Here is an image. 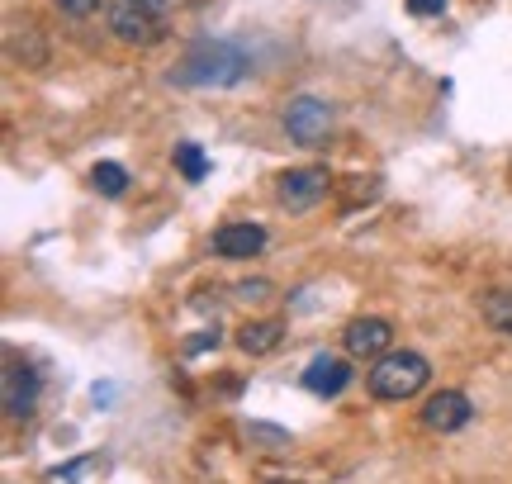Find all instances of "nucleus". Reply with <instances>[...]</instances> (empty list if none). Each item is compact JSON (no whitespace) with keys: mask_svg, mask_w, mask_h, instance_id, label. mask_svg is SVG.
<instances>
[{"mask_svg":"<svg viewBox=\"0 0 512 484\" xmlns=\"http://www.w3.org/2000/svg\"><path fill=\"white\" fill-rule=\"evenodd\" d=\"M247 53H242L238 43H223V38H204L195 43L190 53L181 57V67L171 72L176 86H238L242 76H247Z\"/></svg>","mask_w":512,"mask_h":484,"instance_id":"f257e3e1","label":"nucleus"},{"mask_svg":"<svg viewBox=\"0 0 512 484\" xmlns=\"http://www.w3.org/2000/svg\"><path fill=\"white\" fill-rule=\"evenodd\" d=\"M351 385V361L342 356H313L309 371H304V390L318 394V399H332V394H342Z\"/></svg>","mask_w":512,"mask_h":484,"instance_id":"1a4fd4ad","label":"nucleus"},{"mask_svg":"<svg viewBox=\"0 0 512 484\" xmlns=\"http://www.w3.org/2000/svg\"><path fill=\"white\" fill-rule=\"evenodd\" d=\"M266 247V228L261 224H223L214 233V252L223 261H247V257H261Z\"/></svg>","mask_w":512,"mask_h":484,"instance_id":"9d476101","label":"nucleus"},{"mask_svg":"<svg viewBox=\"0 0 512 484\" xmlns=\"http://www.w3.org/2000/svg\"><path fill=\"white\" fill-rule=\"evenodd\" d=\"M176 167H181L185 181H204L209 176V157H204L200 143H176Z\"/></svg>","mask_w":512,"mask_h":484,"instance_id":"2eb2a0df","label":"nucleus"},{"mask_svg":"<svg viewBox=\"0 0 512 484\" xmlns=\"http://www.w3.org/2000/svg\"><path fill=\"white\" fill-rule=\"evenodd\" d=\"M342 347L356 361H380L384 352H394V328L384 318H351L347 333H342Z\"/></svg>","mask_w":512,"mask_h":484,"instance_id":"0eeeda50","label":"nucleus"},{"mask_svg":"<svg viewBox=\"0 0 512 484\" xmlns=\"http://www.w3.org/2000/svg\"><path fill=\"white\" fill-rule=\"evenodd\" d=\"M323 195H328V171L323 167H294L275 181V200H280L285 209H294V214L313 209Z\"/></svg>","mask_w":512,"mask_h":484,"instance_id":"423d86ee","label":"nucleus"},{"mask_svg":"<svg viewBox=\"0 0 512 484\" xmlns=\"http://www.w3.org/2000/svg\"><path fill=\"white\" fill-rule=\"evenodd\" d=\"M280 342H285V323L280 318H252V323L238 328V347L247 356H271Z\"/></svg>","mask_w":512,"mask_h":484,"instance_id":"9b49d317","label":"nucleus"},{"mask_svg":"<svg viewBox=\"0 0 512 484\" xmlns=\"http://www.w3.org/2000/svg\"><path fill=\"white\" fill-rule=\"evenodd\" d=\"M285 133L299 148H328L332 138V105L318 95H294L285 105Z\"/></svg>","mask_w":512,"mask_h":484,"instance_id":"20e7f679","label":"nucleus"},{"mask_svg":"<svg viewBox=\"0 0 512 484\" xmlns=\"http://www.w3.org/2000/svg\"><path fill=\"white\" fill-rule=\"evenodd\" d=\"M91 186L100 190V195H110V200H114V195H124V190H128V171L119 167V162H95V167H91Z\"/></svg>","mask_w":512,"mask_h":484,"instance_id":"4468645a","label":"nucleus"},{"mask_svg":"<svg viewBox=\"0 0 512 484\" xmlns=\"http://www.w3.org/2000/svg\"><path fill=\"white\" fill-rule=\"evenodd\" d=\"M171 29V0H110V34L128 48H152Z\"/></svg>","mask_w":512,"mask_h":484,"instance_id":"7ed1b4c3","label":"nucleus"},{"mask_svg":"<svg viewBox=\"0 0 512 484\" xmlns=\"http://www.w3.org/2000/svg\"><path fill=\"white\" fill-rule=\"evenodd\" d=\"M427 380H432V366L418 352H384L380 361H370V375H366L370 394L384 399V404H403V399L422 394Z\"/></svg>","mask_w":512,"mask_h":484,"instance_id":"f03ea898","label":"nucleus"},{"mask_svg":"<svg viewBox=\"0 0 512 484\" xmlns=\"http://www.w3.org/2000/svg\"><path fill=\"white\" fill-rule=\"evenodd\" d=\"M38 390H43V380L29 361H19L15 352H5V371H0V404H5V418L19 423V418H29L38 404Z\"/></svg>","mask_w":512,"mask_h":484,"instance_id":"39448f33","label":"nucleus"},{"mask_svg":"<svg viewBox=\"0 0 512 484\" xmlns=\"http://www.w3.org/2000/svg\"><path fill=\"white\" fill-rule=\"evenodd\" d=\"M233 295L247 299V304H261V299H271V280H238Z\"/></svg>","mask_w":512,"mask_h":484,"instance_id":"dca6fc26","label":"nucleus"},{"mask_svg":"<svg viewBox=\"0 0 512 484\" xmlns=\"http://www.w3.org/2000/svg\"><path fill=\"white\" fill-rule=\"evenodd\" d=\"M266 484H304V480H266Z\"/></svg>","mask_w":512,"mask_h":484,"instance_id":"aec40b11","label":"nucleus"},{"mask_svg":"<svg viewBox=\"0 0 512 484\" xmlns=\"http://www.w3.org/2000/svg\"><path fill=\"white\" fill-rule=\"evenodd\" d=\"M408 15H418V19L446 15V0H408Z\"/></svg>","mask_w":512,"mask_h":484,"instance_id":"6ab92c4d","label":"nucleus"},{"mask_svg":"<svg viewBox=\"0 0 512 484\" xmlns=\"http://www.w3.org/2000/svg\"><path fill=\"white\" fill-rule=\"evenodd\" d=\"M209 347H219V328H204L200 337H185V356H200Z\"/></svg>","mask_w":512,"mask_h":484,"instance_id":"a211bd4d","label":"nucleus"},{"mask_svg":"<svg viewBox=\"0 0 512 484\" xmlns=\"http://www.w3.org/2000/svg\"><path fill=\"white\" fill-rule=\"evenodd\" d=\"M479 314H484V323H489L494 333L512 337V290H489L484 304H479Z\"/></svg>","mask_w":512,"mask_h":484,"instance_id":"ddd939ff","label":"nucleus"},{"mask_svg":"<svg viewBox=\"0 0 512 484\" xmlns=\"http://www.w3.org/2000/svg\"><path fill=\"white\" fill-rule=\"evenodd\" d=\"M470 418H475V409L460 390H437L422 404V428L427 432H460Z\"/></svg>","mask_w":512,"mask_h":484,"instance_id":"6e6552de","label":"nucleus"},{"mask_svg":"<svg viewBox=\"0 0 512 484\" xmlns=\"http://www.w3.org/2000/svg\"><path fill=\"white\" fill-rule=\"evenodd\" d=\"M242 442L261 456H285L294 447V437L285 428H275V423H242Z\"/></svg>","mask_w":512,"mask_h":484,"instance_id":"f8f14e48","label":"nucleus"},{"mask_svg":"<svg viewBox=\"0 0 512 484\" xmlns=\"http://www.w3.org/2000/svg\"><path fill=\"white\" fill-rule=\"evenodd\" d=\"M62 15H72V19H91L95 10H100V0H53Z\"/></svg>","mask_w":512,"mask_h":484,"instance_id":"f3484780","label":"nucleus"}]
</instances>
